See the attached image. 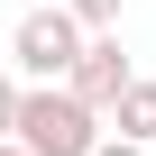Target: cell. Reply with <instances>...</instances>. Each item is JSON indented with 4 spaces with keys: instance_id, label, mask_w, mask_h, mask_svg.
I'll return each instance as SVG.
<instances>
[{
    "instance_id": "obj_2",
    "label": "cell",
    "mask_w": 156,
    "mask_h": 156,
    "mask_svg": "<svg viewBox=\"0 0 156 156\" xmlns=\"http://www.w3.org/2000/svg\"><path fill=\"white\" fill-rule=\"evenodd\" d=\"M92 46V28L64 9V0H46V9H28L19 28H9V64L28 73V83H64L73 73V55Z\"/></svg>"
},
{
    "instance_id": "obj_4",
    "label": "cell",
    "mask_w": 156,
    "mask_h": 156,
    "mask_svg": "<svg viewBox=\"0 0 156 156\" xmlns=\"http://www.w3.org/2000/svg\"><path fill=\"white\" fill-rule=\"evenodd\" d=\"M110 129H119V138H138V147H156V83H147V73L110 101Z\"/></svg>"
},
{
    "instance_id": "obj_5",
    "label": "cell",
    "mask_w": 156,
    "mask_h": 156,
    "mask_svg": "<svg viewBox=\"0 0 156 156\" xmlns=\"http://www.w3.org/2000/svg\"><path fill=\"white\" fill-rule=\"evenodd\" d=\"M19 101H28V83H19V73H0V138H19Z\"/></svg>"
},
{
    "instance_id": "obj_3",
    "label": "cell",
    "mask_w": 156,
    "mask_h": 156,
    "mask_svg": "<svg viewBox=\"0 0 156 156\" xmlns=\"http://www.w3.org/2000/svg\"><path fill=\"white\" fill-rule=\"evenodd\" d=\"M64 83H73V92H83V101L110 119V101L138 83V73H129V55H119V28H92V46L73 55V73H64Z\"/></svg>"
},
{
    "instance_id": "obj_8",
    "label": "cell",
    "mask_w": 156,
    "mask_h": 156,
    "mask_svg": "<svg viewBox=\"0 0 156 156\" xmlns=\"http://www.w3.org/2000/svg\"><path fill=\"white\" fill-rule=\"evenodd\" d=\"M0 156H28V147H19V138H0Z\"/></svg>"
},
{
    "instance_id": "obj_7",
    "label": "cell",
    "mask_w": 156,
    "mask_h": 156,
    "mask_svg": "<svg viewBox=\"0 0 156 156\" xmlns=\"http://www.w3.org/2000/svg\"><path fill=\"white\" fill-rule=\"evenodd\" d=\"M92 156H147V147H138V138H119V129H110V138H101V147H92Z\"/></svg>"
},
{
    "instance_id": "obj_1",
    "label": "cell",
    "mask_w": 156,
    "mask_h": 156,
    "mask_svg": "<svg viewBox=\"0 0 156 156\" xmlns=\"http://www.w3.org/2000/svg\"><path fill=\"white\" fill-rule=\"evenodd\" d=\"M110 129H101V110L73 92V83H28V101H19V147L28 156H92Z\"/></svg>"
},
{
    "instance_id": "obj_6",
    "label": "cell",
    "mask_w": 156,
    "mask_h": 156,
    "mask_svg": "<svg viewBox=\"0 0 156 156\" xmlns=\"http://www.w3.org/2000/svg\"><path fill=\"white\" fill-rule=\"evenodd\" d=\"M64 9L83 19V28H119V0H64Z\"/></svg>"
}]
</instances>
